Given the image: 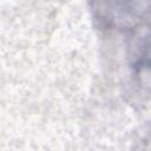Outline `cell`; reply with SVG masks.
Wrapping results in <instances>:
<instances>
[{
  "label": "cell",
  "mask_w": 151,
  "mask_h": 151,
  "mask_svg": "<svg viewBox=\"0 0 151 151\" xmlns=\"http://www.w3.org/2000/svg\"><path fill=\"white\" fill-rule=\"evenodd\" d=\"M94 18L107 28L131 29L147 12L149 0H88Z\"/></svg>",
  "instance_id": "1"
}]
</instances>
